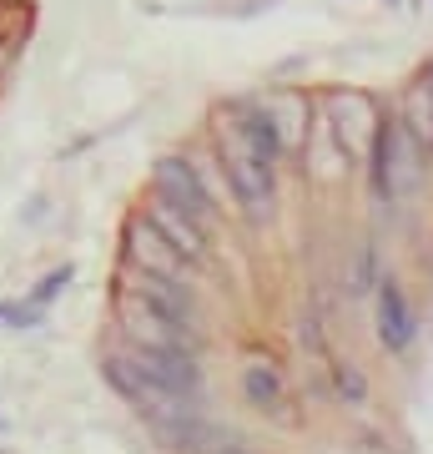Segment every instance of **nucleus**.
<instances>
[{"label": "nucleus", "instance_id": "obj_7", "mask_svg": "<svg viewBox=\"0 0 433 454\" xmlns=\"http://www.w3.org/2000/svg\"><path fill=\"white\" fill-rule=\"evenodd\" d=\"M378 339H383V348H408L414 343V309H408V293L388 278L383 288H378Z\"/></svg>", "mask_w": 433, "mask_h": 454}, {"label": "nucleus", "instance_id": "obj_4", "mask_svg": "<svg viewBox=\"0 0 433 454\" xmlns=\"http://www.w3.org/2000/svg\"><path fill=\"white\" fill-rule=\"evenodd\" d=\"M131 369L142 373L146 384H157L166 394H197L202 389V369H197L192 348H146L131 343Z\"/></svg>", "mask_w": 433, "mask_h": 454}, {"label": "nucleus", "instance_id": "obj_11", "mask_svg": "<svg viewBox=\"0 0 433 454\" xmlns=\"http://www.w3.org/2000/svg\"><path fill=\"white\" fill-rule=\"evenodd\" d=\"M242 389H247V399H252L257 409H267L282 399V373L273 369V364H252V369L242 373Z\"/></svg>", "mask_w": 433, "mask_h": 454}, {"label": "nucleus", "instance_id": "obj_10", "mask_svg": "<svg viewBox=\"0 0 433 454\" xmlns=\"http://www.w3.org/2000/svg\"><path fill=\"white\" fill-rule=\"evenodd\" d=\"M262 106H267V116H273V127H277V137H282V146L303 137V127H307V101H298V97H267Z\"/></svg>", "mask_w": 433, "mask_h": 454}, {"label": "nucleus", "instance_id": "obj_1", "mask_svg": "<svg viewBox=\"0 0 433 454\" xmlns=\"http://www.w3.org/2000/svg\"><path fill=\"white\" fill-rule=\"evenodd\" d=\"M423 177V146L408 137L398 116H378V131H373V182H378V197L398 202L408 197Z\"/></svg>", "mask_w": 433, "mask_h": 454}, {"label": "nucleus", "instance_id": "obj_2", "mask_svg": "<svg viewBox=\"0 0 433 454\" xmlns=\"http://www.w3.org/2000/svg\"><path fill=\"white\" fill-rule=\"evenodd\" d=\"M217 146H222L227 182H232L242 212H247V217H267V212H273V162H262V157L252 152V142H247L232 121H222Z\"/></svg>", "mask_w": 433, "mask_h": 454}, {"label": "nucleus", "instance_id": "obj_3", "mask_svg": "<svg viewBox=\"0 0 433 454\" xmlns=\"http://www.w3.org/2000/svg\"><path fill=\"white\" fill-rule=\"evenodd\" d=\"M116 318H121V333H127L131 343H146V348H192L187 318H172V313H161L157 303H146L142 293H131V288H121Z\"/></svg>", "mask_w": 433, "mask_h": 454}, {"label": "nucleus", "instance_id": "obj_8", "mask_svg": "<svg viewBox=\"0 0 433 454\" xmlns=\"http://www.w3.org/2000/svg\"><path fill=\"white\" fill-rule=\"evenodd\" d=\"M146 217H151V223H157L161 232L172 238V243H177V253H182L187 262H197L202 253H207V227H202V223H192V217H187V212H177L172 202H161V197H157Z\"/></svg>", "mask_w": 433, "mask_h": 454}, {"label": "nucleus", "instance_id": "obj_5", "mask_svg": "<svg viewBox=\"0 0 433 454\" xmlns=\"http://www.w3.org/2000/svg\"><path fill=\"white\" fill-rule=\"evenodd\" d=\"M127 262L142 268V273H157V278H182V268H187L177 243L151 217H131L127 223Z\"/></svg>", "mask_w": 433, "mask_h": 454}, {"label": "nucleus", "instance_id": "obj_6", "mask_svg": "<svg viewBox=\"0 0 433 454\" xmlns=\"http://www.w3.org/2000/svg\"><path fill=\"white\" fill-rule=\"evenodd\" d=\"M157 197L161 202H172L177 212H187L192 223H202V227L212 223L207 187H202V177L192 172V162H182V157H161L157 162Z\"/></svg>", "mask_w": 433, "mask_h": 454}, {"label": "nucleus", "instance_id": "obj_13", "mask_svg": "<svg viewBox=\"0 0 433 454\" xmlns=\"http://www.w3.org/2000/svg\"><path fill=\"white\" fill-rule=\"evenodd\" d=\"M61 283H71V268H56V273L41 283V293H35V298H41V303H46V298H56V288H61Z\"/></svg>", "mask_w": 433, "mask_h": 454}, {"label": "nucleus", "instance_id": "obj_9", "mask_svg": "<svg viewBox=\"0 0 433 454\" xmlns=\"http://www.w3.org/2000/svg\"><path fill=\"white\" fill-rule=\"evenodd\" d=\"M398 121L408 127V137H414L423 152H433V76H423V82H414L403 91Z\"/></svg>", "mask_w": 433, "mask_h": 454}, {"label": "nucleus", "instance_id": "obj_12", "mask_svg": "<svg viewBox=\"0 0 433 454\" xmlns=\"http://www.w3.org/2000/svg\"><path fill=\"white\" fill-rule=\"evenodd\" d=\"M337 389L348 394V399H363V379H358V369H343V373H337Z\"/></svg>", "mask_w": 433, "mask_h": 454}]
</instances>
